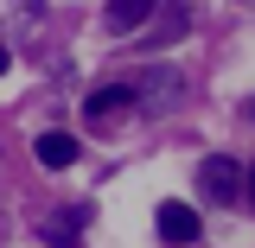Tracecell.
<instances>
[{"mask_svg": "<svg viewBox=\"0 0 255 248\" xmlns=\"http://www.w3.org/2000/svg\"><path fill=\"white\" fill-rule=\"evenodd\" d=\"M32 153H38L45 172H64V165H77V134H38Z\"/></svg>", "mask_w": 255, "mask_h": 248, "instance_id": "3", "label": "cell"}, {"mask_svg": "<svg viewBox=\"0 0 255 248\" xmlns=\"http://www.w3.org/2000/svg\"><path fill=\"white\" fill-rule=\"evenodd\" d=\"M6 64H13V58H6V45H0V70H6Z\"/></svg>", "mask_w": 255, "mask_h": 248, "instance_id": "9", "label": "cell"}, {"mask_svg": "<svg viewBox=\"0 0 255 248\" xmlns=\"http://www.w3.org/2000/svg\"><path fill=\"white\" fill-rule=\"evenodd\" d=\"M153 223H159V236H166L172 248H191L198 236H204V223H198V210H191V204H179V197H166Z\"/></svg>", "mask_w": 255, "mask_h": 248, "instance_id": "2", "label": "cell"}, {"mask_svg": "<svg viewBox=\"0 0 255 248\" xmlns=\"http://www.w3.org/2000/svg\"><path fill=\"white\" fill-rule=\"evenodd\" d=\"M153 6H159V0H109V26H115V32H134V26L153 19Z\"/></svg>", "mask_w": 255, "mask_h": 248, "instance_id": "4", "label": "cell"}, {"mask_svg": "<svg viewBox=\"0 0 255 248\" xmlns=\"http://www.w3.org/2000/svg\"><path fill=\"white\" fill-rule=\"evenodd\" d=\"M45 236H51V248H77V236H70V217H58Z\"/></svg>", "mask_w": 255, "mask_h": 248, "instance_id": "7", "label": "cell"}, {"mask_svg": "<svg viewBox=\"0 0 255 248\" xmlns=\"http://www.w3.org/2000/svg\"><path fill=\"white\" fill-rule=\"evenodd\" d=\"M243 197H249V204H255V165H249V172H243Z\"/></svg>", "mask_w": 255, "mask_h": 248, "instance_id": "8", "label": "cell"}, {"mask_svg": "<svg viewBox=\"0 0 255 248\" xmlns=\"http://www.w3.org/2000/svg\"><path fill=\"white\" fill-rule=\"evenodd\" d=\"M185 26H191L185 6H159V26L147 32V45H172V38H185Z\"/></svg>", "mask_w": 255, "mask_h": 248, "instance_id": "6", "label": "cell"}, {"mask_svg": "<svg viewBox=\"0 0 255 248\" xmlns=\"http://www.w3.org/2000/svg\"><path fill=\"white\" fill-rule=\"evenodd\" d=\"M134 102V83H109V89H90V121H102V115H115V108H128Z\"/></svg>", "mask_w": 255, "mask_h": 248, "instance_id": "5", "label": "cell"}, {"mask_svg": "<svg viewBox=\"0 0 255 248\" xmlns=\"http://www.w3.org/2000/svg\"><path fill=\"white\" fill-rule=\"evenodd\" d=\"M249 115H255V102H249Z\"/></svg>", "mask_w": 255, "mask_h": 248, "instance_id": "10", "label": "cell"}, {"mask_svg": "<svg viewBox=\"0 0 255 248\" xmlns=\"http://www.w3.org/2000/svg\"><path fill=\"white\" fill-rule=\"evenodd\" d=\"M243 172L249 165H236L230 153H204L198 159V197L204 204H243Z\"/></svg>", "mask_w": 255, "mask_h": 248, "instance_id": "1", "label": "cell"}]
</instances>
